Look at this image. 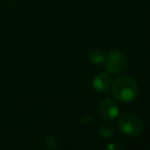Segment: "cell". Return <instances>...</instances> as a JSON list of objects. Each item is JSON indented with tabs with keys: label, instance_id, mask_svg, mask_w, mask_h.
Returning <instances> with one entry per match:
<instances>
[{
	"label": "cell",
	"instance_id": "6da1fadb",
	"mask_svg": "<svg viewBox=\"0 0 150 150\" xmlns=\"http://www.w3.org/2000/svg\"><path fill=\"white\" fill-rule=\"evenodd\" d=\"M112 95L122 103H132L138 98L139 88L136 81L128 75L119 76L112 83Z\"/></svg>",
	"mask_w": 150,
	"mask_h": 150
},
{
	"label": "cell",
	"instance_id": "7a4b0ae2",
	"mask_svg": "<svg viewBox=\"0 0 150 150\" xmlns=\"http://www.w3.org/2000/svg\"><path fill=\"white\" fill-rule=\"evenodd\" d=\"M117 126L122 134L128 137L138 136L143 130V122L139 116L132 113L124 114L117 120Z\"/></svg>",
	"mask_w": 150,
	"mask_h": 150
},
{
	"label": "cell",
	"instance_id": "3957f363",
	"mask_svg": "<svg viewBox=\"0 0 150 150\" xmlns=\"http://www.w3.org/2000/svg\"><path fill=\"white\" fill-rule=\"evenodd\" d=\"M105 68L111 74H120L126 70L128 65V59L124 52L120 50L111 52L105 59Z\"/></svg>",
	"mask_w": 150,
	"mask_h": 150
},
{
	"label": "cell",
	"instance_id": "277c9868",
	"mask_svg": "<svg viewBox=\"0 0 150 150\" xmlns=\"http://www.w3.org/2000/svg\"><path fill=\"white\" fill-rule=\"evenodd\" d=\"M98 113L103 119L111 121L119 116L120 109L115 101H111L110 99H105V100L101 101L99 104Z\"/></svg>",
	"mask_w": 150,
	"mask_h": 150
},
{
	"label": "cell",
	"instance_id": "5b68a950",
	"mask_svg": "<svg viewBox=\"0 0 150 150\" xmlns=\"http://www.w3.org/2000/svg\"><path fill=\"white\" fill-rule=\"evenodd\" d=\"M111 84V76L108 72L98 73L93 79V88L97 93H105Z\"/></svg>",
	"mask_w": 150,
	"mask_h": 150
},
{
	"label": "cell",
	"instance_id": "8992f818",
	"mask_svg": "<svg viewBox=\"0 0 150 150\" xmlns=\"http://www.w3.org/2000/svg\"><path fill=\"white\" fill-rule=\"evenodd\" d=\"M98 134L101 138L109 139L115 134V128L110 123H107V122L106 123H102L98 128Z\"/></svg>",
	"mask_w": 150,
	"mask_h": 150
},
{
	"label": "cell",
	"instance_id": "52a82bcc",
	"mask_svg": "<svg viewBox=\"0 0 150 150\" xmlns=\"http://www.w3.org/2000/svg\"><path fill=\"white\" fill-rule=\"evenodd\" d=\"M105 59H106L105 55L102 52H100V50H94L90 55V61L93 64H96V65L103 64L105 62Z\"/></svg>",
	"mask_w": 150,
	"mask_h": 150
},
{
	"label": "cell",
	"instance_id": "ba28073f",
	"mask_svg": "<svg viewBox=\"0 0 150 150\" xmlns=\"http://www.w3.org/2000/svg\"><path fill=\"white\" fill-rule=\"evenodd\" d=\"M46 145L49 149H57L59 147V142L54 136H48L46 139Z\"/></svg>",
	"mask_w": 150,
	"mask_h": 150
},
{
	"label": "cell",
	"instance_id": "9c48e42d",
	"mask_svg": "<svg viewBox=\"0 0 150 150\" xmlns=\"http://www.w3.org/2000/svg\"><path fill=\"white\" fill-rule=\"evenodd\" d=\"M107 149H110V150H119V149H122V147L120 146V144H117V143H111V144H108L106 146Z\"/></svg>",
	"mask_w": 150,
	"mask_h": 150
}]
</instances>
